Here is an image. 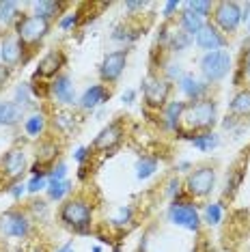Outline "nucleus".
Returning <instances> with one entry per match:
<instances>
[{
  "mask_svg": "<svg viewBox=\"0 0 250 252\" xmlns=\"http://www.w3.org/2000/svg\"><path fill=\"white\" fill-rule=\"evenodd\" d=\"M48 173H37L31 177V181L26 183V190L31 194H37V192H43L45 188H48Z\"/></svg>",
  "mask_w": 250,
  "mask_h": 252,
  "instance_id": "473e14b6",
  "label": "nucleus"
},
{
  "mask_svg": "<svg viewBox=\"0 0 250 252\" xmlns=\"http://www.w3.org/2000/svg\"><path fill=\"white\" fill-rule=\"evenodd\" d=\"M184 7L190 9V11H194V13L201 15L203 20H207L209 15L214 13V4L209 2V0H190V2H186Z\"/></svg>",
  "mask_w": 250,
  "mask_h": 252,
  "instance_id": "2f4dec72",
  "label": "nucleus"
},
{
  "mask_svg": "<svg viewBox=\"0 0 250 252\" xmlns=\"http://www.w3.org/2000/svg\"><path fill=\"white\" fill-rule=\"evenodd\" d=\"M32 9H35V15H39V18L45 22H50L65 9V4L56 2V0H41V2H32Z\"/></svg>",
  "mask_w": 250,
  "mask_h": 252,
  "instance_id": "393cba45",
  "label": "nucleus"
},
{
  "mask_svg": "<svg viewBox=\"0 0 250 252\" xmlns=\"http://www.w3.org/2000/svg\"><path fill=\"white\" fill-rule=\"evenodd\" d=\"M65 65V54L61 50H50L48 54H43V59L37 65V78H56L61 71V67Z\"/></svg>",
  "mask_w": 250,
  "mask_h": 252,
  "instance_id": "a211bd4d",
  "label": "nucleus"
},
{
  "mask_svg": "<svg viewBox=\"0 0 250 252\" xmlns=\"http://www.w3.org/2000/svg\"><path fill=\"white\" fill-rule=\"evenodd\" d=\"M157 168H160L157 158H153V156L138 158V162H136V179H138V181H147L149 177L156 175Z\"/></svg>",
  "mask_w": 250,
  "mask_h": 252,
  "instance_id": "a878e982",
  "label": "nucleus"
},
{
  "mask_svg": "<svg viewBox=\"0 0 250 252\" xmlns=\"http://www.w3.org/2000/svg\"><path fill=\"white\" fill-rule=\"evenodd\" d=\"M184 108H186V101H168L162 110V117H164V125L168 129H179L181 125V114H184Z\"/></svg>",
  "mask_w": 250,
  "mask_h": 252,
  "instance_id": "5701e85b",
  "label": "nucleus"
},
{
  "mask_svg": "<svg viewBox=\"0 0 250 252\" xmlns=\"http://www.w3.org/2000/svg\"><path fill=\"white\" fill-rule=\"evenodd\" d=\"M166 218L170 224L186 228V231H192V233H196L203 222L201 214H198V207L194 203L184 198V192H181L177 198H173V203H170V207L166 211Z\"/></svg>",
  "mask_w": 250,
  "mask_h": 252,
  "instance_id": "20e7f679",
  "label": "nucleus"
},
{
  "mask_svg": "<svg viewBox=\"0 0 250 252\" xmlns=\"http://www.w3.org/2000/svg\"><path fill=\"white\" fill-rule=\"evenodd\" d=\"M198 69H201V76L207 84L222 82L233 69V59L229 50H216V52L203 54L198 61Z\"/></svg>",
  "mask_w": 250,
  "mask_h": 252,
  "instance_id": "7ed1b4c3",
  "label": "nucleus"
},
{
  "mask_svg": "<svg viewBox=\"0 0 250 252\" xmlns=\"http://www.w3.org/2000/svg\"><path fill=\"white\" fill-rule=\"evenodd\" d=\"M127 48H121V50H112L104 56L99 65V78L101 82H108V84H115L119 78L123 76L125 67H127Z\"/></svg>",
  "mask_w": 250,
  "mask_h": 252,
  "instance_id": "9d476101",
  "label": "nucleus"
},
{
  "mask_svg": "<svg viewBox=\"0 0 250 252\" xmlns=\"http://www.w3.org/2000/svg\"><path fill=\"white\" fill-rule=\"evenodd\" d=\"M28 190H26V183H13V186L9 188V194H11V198H15V200H20L22 196H24Z\"/></svg>",
  "mask_w": 250,
  "mask_h": 252,
  "instance_id": "37998d69",
  "label": "nucleus"
},
{
  "mask_svg": "<svg viewBox=\"0 0 250 252\" xmlns=\"http://www.w3.org/2000/svg\"><path fill=\"white\" fill-rule=\"evenodd\" d=\"M194 43H196L198 50H203V52L207 54V52H216V50H224L226 37L212 24V22H207V24L203 26V31L194 37Z\"/></svg>",
  "mask_w": 250,
  "mask_h": 252,
  "instance_id": "f8f14e48",
  "label": "nucleus"
},
{
  "mask_svg": "<svg viewBox=\"0 0 250 252\" xmlns=\"http://www.w3.org/2000/svg\"><path fill=\"white\" fill-rule=\"evenodd\" d=\"M242 179H244V170H237V173L233 175L229 181H226V192H224V194H233V192H235L237 186L242 183Z\"/></svg>",
  "mask_w": 250,
  "mask_h": 252,
  "instance_id": "58836bf2",
  "label": "nucleus"
},
{
  "mask_svg": "<svg viewBox=\"0 0 250 252\" xmlns=\"http://www.w3.org/2000/svg\"><path fill=\"white\" fill-rule=\"evenodd\" d=\"M132 220H134V209L129 207V205H123V207H119V211L112 216L110 224L117 226V228H125V226L132 224Z\"/></svg>",
  "mask_w": 250,
  "mask_h": 252,
  "instance_id": "c756f323",
  "label": "nucleus"
},
{
  "mask_svg": "<svg viewBox=\"0 0 250 252\" xmlns=\"http://www.w3.org/2000/svg\"><path fill=\"white\" fill-rule=\"evenodd\" d=\"M48 127V119L43 112H32L24 119V131L28 138H41Z\"/></svg>",
  "mask_w": 250,
  "mask_h": 252,
  "instance_id": "4be33fe9",
  "label": "nucleus"
},
{
  "mask_svg": "<svg viewBox=\"0 0 250 252\" xmlns=\"http://www.w3.org/2000/svg\"><path fill=\"white\" fill-rule=\"evenodd\" d=\"M0 235L9 239H24L31 235V218L20 209L0 214Z\"/></svg>",
  "mask_w": 250,
  "mask_h": 252,
  "instance_id": "1a4fd4ad",
  "label": "nucleus"
},
{
  "mask_svg": "<svg viewBox=\"0 0 250 252\" xmlns=\"http://www.w3.org/2000/svg\"><path fill=\"white\" fill-rule=\"evenodd\" d=\"M78 22H80V13H67L65 18H61V22H59V28L61 31H69V28H73L78 24Z\"/></svg>",
  "mask_w": 250,
  "mask_h": 252,
  "instance_id": "4c0bfd02",
  "label": "nucleus"
},
{
  "mask_svg": "<svg viewBox=\"0 0 250 252\" xmlns=\"http://www.w3.org/2000/svg\"><path fill=\"white\" fill-rule=\"evenodd\" d=\"M222 216H224L222 203H209L205 207V211H203L201 220L205 222V224H209V226H218L220 222H222Z\"/></svg>",
  "mask_w": 250,
  "mask_h": 252,
  "instance_id": "cd10ccee",
  "label": "nucleus"
},
{
  "mask_svg": "<svg viewBox=\"0 0 250 252\" xmlns=\"http://www.w3.org/2000/svg\"><path fill=\"white\" fill-rule=\"evenodd\" d=\"M229 110L233 117H250V89H242L233 95Z\"/></svg>",
  "mask_w": 250,
  "mask_h": 252,
  "instance_id": "b1692460",
  "label": "nucleus"
},
{
  "mask_svg": "<svg viewBox=\"0 0 250 252\" xmlns=\"http://www.w3.org/2000/svg\"><path fill=\"white\" fill-rule=\"evenodd\" d=\"M192 43H194V39H192L190 35H186L181 28H179V31H175V32H170L168 48L173 50V52H184V50H188Z\"/></svg>",
  "mask_w": 250,
  "mask_h": 252,
  "instance_id": "c85d7f7f",
  "label": "nucleus"
},
{
  "mask_svg": "<svg viewBox=\"0 0 250 252\" xmlns=\"http://www.w3.org/2000/svg\"><path fill=\"white\" fill-rule=\"evenodd\" d=\"M216 117H218V104L212 99V97H205V99L198 101H190L184 108V114H181V125L177 131H212V127L216 125Z\"/></svg>",
  "mask_w": 250,
  "mask_h": 252,
  "instance_id": "f257e3e1",
  "label": "nucleus"
},
{
  "mask_svg": "<svg viewBox=\"0 0 250 252\" xmlns=\"http://www.w3.org/2000/svg\"><path fill=\"white\" fill-rule=\"evenodd\" d=\"M145 2H125V9L127 11H136V9H143Z\"/></svg>",
  "mask_w": 250,
  "mask_h": 252,
  "instance_id": "49530a36",
  "label": "nucleus"
},
{
  "mask_svg": "<svg viewBox=\"0 0 250 252\" xmlns=\"http://www.w3.org/2000/svg\"><path fill=\"white\" fill-rule=\"evenodd\" d=\"M93 252H101V248L99 246H93Z\"/></svg>",
  "mask_w": 250,
  "mask_h": 252,
  "instance_id": "3c124183",
  "label": "nucleus"
},
{
  "mask_svg": "<svg viewBox=\"0 0 250 252\" xmlns=\"http://www.w3.org/2000/svg\"><path fill=\"white\" fill-rule=\"evenodd\" d=\"M59 220L76 235H89L93 226V205L87 198H67L59 209Z\"/></svg>",
  "mask_w": 250,
  "mask_h": 252,
  "instance_id": "f03ea898",
  "label": "nucleus"
},
{
  "mask_svg": "<svg viewBox=\"0 0 250 252\" xmlns=\"http://www.w3.org/2000/svg\"><path fill=\"white\" fill-rule=\"evenodd\" d=\"M50 93L61 106H76V87H73L71 78L67 73H59L52 82H50Z\"/></svg>",
  "mask_w": 250,
  "mask_h": 252,
  "instance_id": "ddd939ff",
  "label": "nucleus"
},
{
  "mask_svg": "<svg viewBox=\"0 0 250 252\" xmlns=\"http://www.w3.org/2000/svg\"><path fill=\"white\" fill-rule=\"evenodd\" d=\"M9 76H11V69H9V67L0 65V87H4V82L9 80Z\"/></svg>",
  "mask_w": 250,
  "mask_h": 252,
  "instance_id": "a18cd8bd",
  "label": "nucleus"
},
{
  "mask_svg": "<svg viewBox=\"0 0 250 252\" xmlns=\"http://www.w3.org/2000/svg\"><path fill=\"white\" fill-rule=\"evenodd\" d=\"M205 24H207V20H203L201 15L194 13V11L184 7V11H181V15H179V26H181V31H184L186 35H190L192 39H194L198 32L203 31V26Z\"/></svg>",
  "mask_w": 250,
  "mask_h": 252,
  "instance_id": "6ab92c4d",
  "label": "nucleus"
},
{
  "mask_svg": "<svg viewBox=\"0 0 250 252\" xmlns=\"http://www.w3.org/2000/svg\"><path fill=\"white\" fill-rule=\"evenodd\" d=\"M69 192H71V181L69 179H65V181H50L48 188H45L48 198L54 200V203H61V200L65 198Z\"/></svg>",
  "mask_w": 250,
  "mask_h": 252,
  "instance_id": "bb28decb",
  "label": "nucleus"
},
{
  "mask_svg": "<svg viewBox=\"0 0 250 252\" xmlns=\"http://www.w3.org/2000/svg\"><path fill=\"white\" fill-rule=\"evenodd\" d=\"M173 91V84L166 78L160 76H147L143 80V97L145 106L151 110H164V106L168 104V95Z\"/></svg>",
  "mask_w": 250,
  "mask_h": 252,
  "instance_id": "0eeeda50",
  "label": "nucleus"
},
{
  "mask_svg": "<svg viewBox=\"0 0 250 252\" xmlns=\"http://www.w3.org/2000/svg\"><path fill=\"white\" fill-rule=\"evenodd\" d=\"M56 252H76V250H73V242H69V244H65V246H62V248H59V250H56Z\"/></svg>",
  "mask_w": 250,
  "mask_h": 252,
  "instance_id": "09e8293b",
  "label": "nucleus"
},
{
  "mask_svg": "<svg viewBox=\"0 0 250 252\" xmlns=\"http://www.w3.org/2000/svg\"><path fill=\"white\" fill-rule=\"evenodd\" d=\"M91 158V147H80L73 151V159L78 162V166H84V162Z\"/></svg>",
  "mask_w": 250,
  "mask_h": 252,
  "instance_id": "ea45409f",
  "label": "nucleus"
},
{
  "mask_svg": "<svg viewBox=\"0 0 250 252\" xmlns=\"http://www.w3.org/2000/svg\"><path fill=\"white\" fill-rule=\"evenodd\" d=\"M123 136H125L123 134V125L119 121H112V123H108L97 136H95L93 147L91 149H95V151H112L115 147L121 145Z\"/></svg>",
  "mask_w": 250,
  "mask_h": 252,
  "instance_id": "4468645a",
  "label": "nucleus"
},
{
  "mask_svg": "<svg viewBox=\"0 0 250 252\" xmlns=\"http://www.w3.org/2000/svg\"><path fill=\"white\" fill-rule=\"evenodd\" d=\"M177 170H181V173H188V170H192V164L190 162H179L177 164Z\"/></svg>",
  "mask_w": 250,
  "mask_h": 252,
  "instance_id": "de8ad7c7",
  "label": "nucleus"
},
{
  "mask_svg": "<svg viewBox=\"0 0 250 252\" xmlns=\"http://www.w3.org/2000/svg\"><path fill=\"white\" fill-rule=\"evenodd\" d=\"M216 188V168L214 166H196L186 177V194L194 198H205Z\"/></svg>",
  "mask_w": 250,
  "mask_h": 252,
  "instance_id": "423d86ee",
  "label": "nucleus"
},
{
  "mask_svg": "<svg viewBox=\"0 0 250 252\" xmlns=\"http://www.w3.org/2000/svg\"><path fill=\"white\" fill-rule=\"evenodd\" d=\"M179 91L184 93L190 101H198V99H205V97H209V84L205 82V80L196 78L194 73H184V76L179 78Z\"/></svg>",
  "mask_w": 250,
  "mask_h": 252,
  "instance_id": "dca6fc26",
  "label": "nucleus"
},
{
  "mask_svg": "<svg viewBox=\"0 0 250 252\" xmlns=\"http://www.w3.org/2000/svg\"><path fill=\"white\" fill-rule=\"evenodd\" d=\"M242 24V4L240 2H218L214 4V26L218 28L220 32L226 35H233L237 31V26Z\"/></svg>",
  "mask_w": 250,
  "mask_h": 252,
  "instance_id": "6e6552de",
  "label": "nucleus"
},
{
  "mask_svg": "<svg viewBox=\"0 0 250 252\" xmlns=\"http://www.w3.org/2000/svg\"><path fill=\"white\" fill-rule=\"evenodd\" d=\"M26 166H28L26 151L20 147H13L4 153L2 159H0V175L9 181H18L20 177L26 173Z\"/></svg>",
  "mask_w": 250,
  "mask_h": 252,
  "instance_id": "9b49d317",
  "label": "nucleus"
},
{
  "mask_svg": "<svg viewBox=\"0 0 250 252\" xmlns=\"http://www.w3.org/2000/svg\"><path fill=\"white\" fill-rule=\"evenodd\" d=\"M181 194V181L179 177H170V179L166 181V196L168 198H177Z\"/></svg>",
  "mask_w": 250,
  "mask_h": 252,
  "instance_id": "e433bc0d",
  "label": "nucleus"
},
{
  "mask_svg": "<svg viewBox=\"0 0 250 252\" xmlns=\"http://www.w3.org/2000/svg\"><path fill=\"white\" fill-rule=\"evenodd\" d=\"M0 61L9 69H13L20 63H24V43L18 37L7 35L2 39V43H0Z\"/></svg>",
  "mask_w": 250,
  "mask_h": 252,
  "instance_id": "2eb2a0df",
  "label": "nucleus"
},
{
  "mask_svg": "<svg viewBox=\"0 0 250 252\" xmlns=\"http://www.w3.org/2000/svg\"><path fill=\"white\" fill-rule=\"evenodd\" d=\"M24 119V108H20L15 101H0V125L13 127Z\"/></svg>",
  "mask_w": 250,
  "mask_h": 252,
  "instance_id": "aec40b11",
  "label": "nucleus"
},
{
  "mask_svg": "<svg viewBox=\"0 0 250 252\" xmlns=\"http://www.w3.org/2000/svg\"><path fill=\"white\" fill-rule=\"evenodd\" d=\"M179 7H181L179 0H170V2L164 4V20H170V18H173V15L179 11Z\"/></svg>",
  "mask_w": 250,
  "mask_h": 252,
  "instance_id": "79ce46f5",
  "label": "nucleus"
},
{
  "mask_svg": "<svg viewBox=\"0 0 250 252\" xmlns=\"http://www.w3.org/2000/svg\"><path fill=\"white\" fill-rule=\"evenodd\" d=\"M136 37H138V32H132V28L125 26V24L117 26L115 32H112V39H115V41H121V43H129V41H134Z\"/></svg>",
  "mask_w": 250,
  "mask_h": 252,
  "instance_id": "f704fd0d",
  "label": "nucleus"
},
{
  "mask_svg": "<svg viewBox=\"0 0 250 252\" xmlns=\"http://www.w3.org/2000/svg\"><path fill=\"white\" fill-rule=\"evenodd\" d=\"M11 22H18V2H0V26H7Z\"/></svg>",
  "mask_w": 250,
  "mask_h": 252,
  "instance_id": "7c9ffc66",
  "label": "nucleus"
},
{
  "mask_svg": "<svg viewBox=\"0 0 250 252\" xmlns=\"http://www.w3.org/2000/svg\"><path fill=\"white\" fill-rule=\"evenodd\" d=\"M121 101H123L125 106L134 104V101H136V91H134V89H127V91H125V93L121 95Z\"/></svg>",
  "mask_w": 250,
  "mask_h": 252,
  "instance_id": "c03bdc74",
  "label": "nucleus"
},
{
  "mask_svg": "<svg viewBox=\"0 0 250 252\" xmlns=\"http://www.w3.org/2000/svg\"><path fill=\"white\" fill-rule=\"evenodd\" d=\"M48 32H50V22L41 20L35 13L20 15L18 22H15V37L24 45H35L43 41Z\"/></svg>",
  "mask_w": 250,
  "mask_h": 252,
  "instance_id": "39448f33",
  "label": "nucleus"
},
{
  "mask_svg": "<svg viewBox=\"0 0 250 252\" xmlns=\"http://www.w3.org/2000/svg\"><path fill=\"white\" fill-rule=\"evenodd\" d=\"M188 140H190L192 147L198 149V151H203V153L214 151V149H218V145H220V136L216 134V131H198V134H190Z\"/></svg>",
  "mask_w": 250,
  "mask_h": 252,
  "instance_id": "412c9836",
  "label": "nucleus"
},
{
  "mask_svg": "<svg viewBox=\"0 0 250 252\" xmlns=\"http://www.w3.org/2000/svg\"><path fill=\"white\" fill-rule=\"evenodd\" d=\"M31 99H32V89H31V84L28 82H22L18 89H15V104H18L20 108H24L31 104Z\"/></svg>",
  "mask_w": 250,
  "mask_h": 252,
  "instance_id": "72a5a7b5",
  "label": "nucleus"
},
{
  "mask_svg": "<svg viewBox=\"0 0 250 252\" xmlns=\"http://www.w3.org/2000/svg\"><path fill=\"white\" fill-rule=\"evenodd\" d=\"M108 99H110V91H108L104 84H93V87H89L82 93V97L78 99V106L87 112H93L95 108L104 106Z\"/></svg>",
  "mask_w": 250,
  "mask_h": 252,
  "instance_id": "f3484780",
  "label": "nucleus"
},
{
  "mask_svg": "<svg viewBox=\"0 0 250 252\" xmlns=\"http://www.w3.org/2000/svg\"><path fill=\"white\" fill-rule=\"evenodd\" d=\"M181 76H184V71H181V65H175V63H170L168 69H166V80H168V82H173V80H177V82H179Z\"/></svg>",
  "mask_w": 250,
  "mask_h": 252,
  "instance_id": "a19ab883",
  "label": "nucleus"
},
{
  "mask_svg": "<svg viewBox=\"0 0 250 252\" xmlns=\"http://www.w3.org/2000/svg\"><path fill=\"white\" fill-rule=\"evenodd\" d=\"M244 73H248V78H250V50H248V54H246V65H244Z\"/></svg>",
  "mask_w": 250,
  "mask_h": 252,
  "instance_id": "8fccbe9b",
  "label": "nucleus"
},
{
  "mask_svg": "<svg viewBox=\"0 0 250 252\" xmlns=\"http://www.w3.org/2000/svg\"><path fill=\"white\" fill-rule=\"evenodd\" d=\"M67 179V164L59 162L48 170V181H65Z\"/></svg>",
  "mask_w": 250,
  "mask_h": 252,
  "instance_id": "c9c22d12",
  "label": "nucleus"
}]
</instances>
